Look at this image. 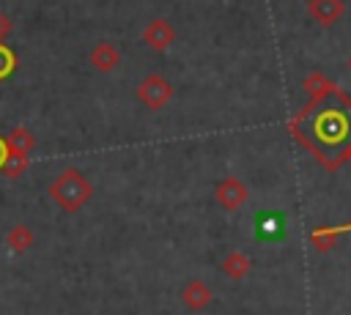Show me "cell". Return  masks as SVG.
I'll list each match as a JSON object with an SVG mask.
<instances>
[{"mask_svg":"<svg viewBox=\"0 0 351 315\" xmlns=\"http://www.w3.org/2000/svg\"><path fill=\"white\" fill-rule=\"evenodd\" d=\"M25 170H27V153L14 151V148H5V159L0 164V173L5 178H19Z\"/></svg>","mask_w":351,"mask_h":315,"instance_id":"obj_11","label":"cell"},{"mask_svg":"<svg viewBox=\"0 0 351 315\" xmlns=\"http://www.w3.org/2000/svg\"><path fill=\"white\" fill-rule=\"evenodd\" d=\"M143 41H145L148 49L165 52V49L176 41V30H173V25H170L167 19H151V22L145 25V30H143Z\"/></svg>","mask_w":351,"mask_h":315,"instance_id":"obj_5","label":"cell"},{"mask_svg":"<svg viewBox=\"0 0 351 315\" xmlns=\"http://www.w3.org/2000/svg\"><path fill=\"white\" fill-rule=\"evenodd\" d=\"M5 244L11 252H27L33 244H36V233L27 227V225H14L8 233H5Z\"/></svg>","mask_w":351,"mask_h":315,"instance_id":"obj_10","label":"cell"},{"mask_svg":"<svg viewBox=\"0 0 351 315\" xmlns=\"http://www.w3.org/2000/svg\"><path fill=\"white\" fill-rule=\"evenodd\" d=\"M11 30H14V19L8 14H0V44H5V38L11 36Z\"/></svg>","mask_w":351,"mask_h":315,"instance_id":"obj_16","label":"cell"},{"mask_svg":"<svg viewBox=\"0 0 351 315\" xmlns=\"http://www.w3.org/2000/svg\"><path fill=\"white\" fill-rule=\"evenodd\" d=\"M137 99L140 104H145L148 110H162L170 99H173V85L167 77L162 74H148L140 79L137 85Z\"/></svg>","mask_w":351,"mask_h":315,"instance_id":"obj_3","label":"cell"},{"mask_svg":"<svg viewBox=\"0 0 351 315\" xmlns=\"http://www.w3.org/2000/svg\"><path fill=\"white\" fill-rule=\"evenodd\" d=\"M88 60H90V66H93L96 71L110 74V71L118 68V63H121V52H118V47H115L112 41H99V44L90 49Z\"/></svg>","mask_w":351,"mask_h":315,"instance_id":"obj_7","label":"cell"},{"mask_svg":"<svg viewBox=\"0 0 351 315\" xmlns=\"http://www.w3.org/2000/svg\"><path fill=\"white\" fill-rule=\"evenodd\" d=\"M5 148L30 153V151L36 148V137L30 134V129H25V126H14V129L5 134Z\"/></svg>","mask_w":351,"mask_h":315,"instance_id":"obj_12","label":"cell"},{"mask_svg":"<svg viewBox=\"0 0 351 315\" xmlns=\"http://www.w3.org/2000/svg\"><path fill=\"white\" fill-rule=\"evenodd\" d=\"M340 159H343V162H348V164H351V145H348V148H346V151H343V156H340Z\"/></svg>","mask_w":351,"mask_h":315,"instance_id":"obj_18","label":"cell"},{"mask_svg":"<svg viewBox=\"0 0 351 315\" xmlns=\"http://www.w3.org/2000/svg\"><path fill=\"white\" fill-rule=\"evenodd\" d=\"M340 236V227H332V230H313L310 236V244L318 249V252H326L335 247V238Z\"/></svg>","mask_w":351,"mask_h":315,"instance_id":"obj_13","label":"cell"},{"mask_svg":"<svg viewBox=\"0 0 351 315\" xmlns=\"http://www.w3.org/2000/svg\"><path fill=\"white\" fill-rule=\"evenodd\" d=\"M329 85H332V82H329L324 74H310V77H304V90H307V93H313V96L324 93Z\"/></svg>","mask_w":351,"mask_h":315,"instance_id":"obj_15","label":"cell"},{"mask_svg":"<svg viewBox=\"0 0 351 315\" xmlns=\"http://www.w3.org/2000/svg\"><path fill=\"white\" fill-rule=\"evenodd\" d=\"M348 68H351V58H348Z\"/></svg>","mask_w":351,"mask_h":315,"instance_id":"obj_19","label":"cell"},{"mask_svg":"<svg viewBox=\"0 0 351 315\" xmlns=\"http://www.w3.org/2000/svg\"><path fill=\"white\" fill-rule=\"evenodd\" d=\"M247 197H250V189H247L236 175H228V178H222V181L214 186V200H217L225 211L241 208V205L247 203Z\"/></svg>","mask_w":351,"mask_h":315,"instance_id":"obj_4","label":"cell"},{"mask_svg":"<svg viewBox=\"0 0 351 315\" xmlns=\"http://www.w3.org/2000/svg\"><path fill=\"white\" fill-rule=\"evenodd\" d=\"M293 131H304L315 148L337 151L343 156V151L351 145V101L335 85H329L324 93L313 96V104L299 121H293Z\"/></svg>","mask_w":351,"mask_h":315,"instance_id":"obj_1","label":"cell"},{"mask_svg":"<svg viewBox=\"0 0 351 315\" xmlns=\"http://www.w3.org/2000/svg\"><path fill=\"white\" fill-rule=\"evenodd\" d=\"M93 194L90 181L77 170V167H66L63 173H58L49 184V197L60 205V211L66 214H77Z\"/></svg>","mask_w":351,"mask_h":315,"instance_id":"obj_2","label":"cell"},{"mask_svg":"<svg viewBox=\"0 0 351 315\" xmlns=\"http://www.w3.org/2000/svg\"><path fill=\"white\" fill-rule=\"evenodd\" d=\"M14 66H16V55L5 44H0V79L11 77L14 74Z\"/></svg>","mask_w":351,"mask_h":315,"instance_id":"obj_14","label":"cell"},{"mask_svg":"<svg viewBox=\"0 0 351 315\" xmlns=\"http://www.w3.org/2000/svg\"><path fill=\"white\" fill-rule=\"evenodd\" d=\"M307 14L321 27H332L346 14V3L343 0H307Z\"/></svg>","mask_w":351,"mask_h":315,"instance_id":"obj_6","label":"cell"},{"mask_svg":"<svg viewBox=\"0 0 351 315\" xmlns=\"http://www.w3.org/2000/svg\"><path fill=\"white\" fill-rule=\"evenodd\" d=\"M222 274L225 277H230V279H244L247 274H250V268H252V260H250V255H244V252H239V249H233V252H228L225 257H222Z\"/></svg>","mask_w":351,"mask_h":315,"instance_id":"obj_9","label":"cell"},{"mask_svg":"<svg viewBox=\"0 0 351 315\" xmlns=\"http://www.w3.org/2000/svg\"><path fill=\"white\" fill-rule=\"evenodd\" d=\"M3 159H5V137H0V164H3Z\"/></svg>","mask_w":351,"mask_h":315,"instance_id":"obj_17","label":"cell"},{"mask_svg":"<svg viewBox=\"0 0 351 315\" xmlns=\"http://www.w3.org/2000/svg\"><path fill=\"white\" fill-rule=\"evenodd\" d=\"M211 301H214V293L203 279H189L181 288V304L186 310H206Z\"/></svg>","mask_w":351,"mask_h":315,"instance_id":"obj_8","label":"cell"}]
</instances>
